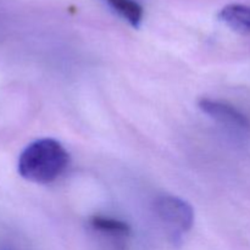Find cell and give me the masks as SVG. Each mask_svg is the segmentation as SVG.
Returning a JSON list of instances; mask_svg holds the SVG:
<instances>
[{
    "label": "cell",
    "instance_id": "cell-5",
    "mask_svg": "<svg viewBox=\"0 0 250 250\" xmlns=\"http://www.w3.org/2000/svg\"><path fill=\"white\" fill-rule=\"evenodd\" d=\"M89 225L95 231L112 237H127L131 233V227L128 224L111 217L93 216L90 217Z\"/></svg>",
    "mask_w": 250,
    "mask_h": 250
},
{
    "label": "cell",
    "instance_id": "cell-3",
    "mask_svg": "<svg viewBox=\"0 0 250 250\" xmlns=\"http://www.w3.org/2000/svg\"><path fill=\"white\" fill-rule=\"evenodd\" d=\"M198 106L204 114H207L219 124L224 125L227 128L242 132V133H247L250 131V121L248 117L229 103L210 99V98H202L198 102Z\"/></svg>",
    "mask_w": 250,
    "mask_h": 250
},
{
    "label": "cell",
    "instance_id": "cell-4",
    "mask_svg": "<svg viewBox=\"0 0 250 250\" xmlns=\"http://www.w3.org/2000/svg\"><path fill=\"white\" fill-rule=\"evenodd\" d=\"M219 19L239 33H250V5L229 4L219 12Z\"/></svg>",
    "mask_w": 250,
    "mask_h": 250
},
{
    "label": "cell",
    "instance_id": "cell-1",
    "mask_svg": "<svg viewBox=\"0 0 250 250\" xmlns=\"http://www.w3.org/2000/svg\"><path fill=\"white\" fill-rule=\"evenodd\" d=\"M68 164L70 155L60 142L42 138L23 149L17 163V171L29 182L48 185L62 175Z\"/></svg>",
    "mask_w": 250,
    "mask_h": 250
},
{
    "label": "cell",
    "instance_id": "cell-7",
    "mask_svg": "<svg viewBox=\"0 0 250 250\" xmlns=\"http://www.w3.org/2000/svg\"><path fill=\"white\" fill-rule=\"evenodd\" d=\"M0 250H10V249H7V248H2V249H0Z\"/></svg>",
    "mask_w": 250,
    "mask_h": 250
},
{
    "label": "cell",
    "instance_id": "cell-2",
    "mask_svg": "<svg viewBox=\"0 0 250 250\" xmlns=\"http://www.w3.org/2000/svg\"><path fill=\"white\" fill-rule=\"evenodd\" d=\"M155 212L171 232L173 242L181 239L194 224V210L189 203L173 195H161L155 202Z\"/></svg>",
    "mask_w": 250,
    "mask_h": 250
},
{
    "label": "cell",
    "instance_id": "cell-6",
    "mask_svg": "<svg viewBox=\"0 0 250 250\" xmlns=\"http://www.w3.org/2000/svg\"><path fill=\"white\" fill-rule=\"evenodd\" d=\"M132 27L138 28L143 19V7L134 0H105Z\"/></svg>",
    "mask_w": 250,
    "mask_h": 250
}]
</instances>
